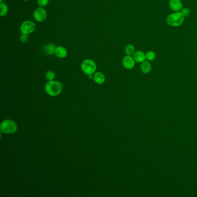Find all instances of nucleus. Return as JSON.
I'll list each match as a JSON object with an SVG mask.
<instances>
[{
	"instance_id": "nucleus-14",
	"label": "nucleus",
	"mask_w": 197,
	"mask_h": 197,
	"mask_svg": "<svg viewBox=\"0 0 197 197\" xmlns=\"http://www.w3.org/2000/svg\"><path fill=\"white\" fill-rule=\"evenodd\" d=\"M0 16L1 17H3L7 15V14L8 12V5L4 2H1L0 4Z\"/></svg>"
},
{
	"instance_id": "nucleus-19",
	"label": "nucleus",
	"mask_w": 197,
	"mask_h": 197,
	"mask_svg": "<svg viewBox=\"0 0 197 197\" xmlns=\"http://www.w3.org/2000/svg\"><path fill=\"white\" fill-rule=\"evenodd\" d=\"M29 36L28 34L21 33V35L20 37V39L21 42L25 43L29 40Z\"/></svg>"
},
{
	"instance_id": "nucleus-5",
	"label": "nucleus",
	"mask_w": 197,
	"mask_h": 197,
	"mask_svg": "<svg viewBox=\"0 0 197 197\" xmlns=\"http://www.w3.org/2000/svg\"><path fill=\"white\" fill-rule=\"evenodd\" d=\"M20 31L23 34H32L36 29V25L31 20H25L20 25Z\"/></svg>"
},
{
	"instance_id": "nucleus-1",
	"label": "nucleus",
	"mask_w": 197,
	"mask_h": 197,
	"mask_svg": "<svg viewBox=\"0 0 197 197\" xmlns=\"http://www.w3.org/2000/svg\"><path fill=\"white\" fill-rule=\"evenodd\" d=\"M63 88V84L57 80L48 81L45 86V92L51 96H59L62 92Z\"/></svg>"
},
{
	"instance_id": "nucleus-17",
	"label": "nucleus",
	"mask_w": 197,
	"mask_h": 197,
	"mask_svg": "<svg viewBox=\"0 0 197 197\" xmlns=\"http://www.w3.org/2000/svg\"><path fill=\"white\" fill-rule=\"evenodd\" d=\"M146 58L149 61H153L155 58V53L153 51H149L146 53Z\"/></svg>"
},
{
	"instance_id": "nucleus-8",
	"label": "nucleus",
	"mask_w": 197,
	"mask_h": 197,
	"mask_svg": "<svg viewBox=\"0 0 197 197\" xmlns=\"http://www.w3.org/2000/svg\"><path fill=\"white\" fill-rule=\"evenodd\" d=\"M169 5L174 12H179L183 8V4L181 0H169Z\"/></svg>"
},
{
	"instance_id": "nucleus-20",
	"label": "nucleus",
	"mask_w": 197,
	"mask_h": 197,
	"mask_svg": "<svg viewBox=\"0 0 197 197\" xmlns=\"http://www.w3.org/2000/svg\"><path fill=\"white\" fill-rule=\"evenodd\" d=\"M181 12L182 13V14L184 15L185 17H187L190 15V11L189 8H182V9L181 10Z\"/></svg>"
},
{
	"instance_id": "nucleus-16",
	"label": "nucleus",
	"mask_w": 197,
	"mask_h": 197,
	"mask_svg": "<svg viewBox=\"0 0 197 197\" xmlns=\"http://www.w3.org/2000/svg\"><path fill=\"white\" fill-rule=\"evenodd\" d=\"M55 77H56V74H55V72L52 71H49L47 72L45 74V78L48 81L54 80Z\"/></svg>"
},
{
	"instance_id": "nucleus-21",
	"label": "nucleus",
	"mask_w": 197,
	"mask_h": 197,
	"mask_svg": "<svg viewBox=\"0 0 197 197\" xmlns=\"http://www.w3.org/2000/svg\"><path fill=\"white\" fill-rule=\"evenodd\" d=\"M24 1H29V0H23Z\"/></svg>"
},
{
	"instance_id": "nucleus-3",
	"label": "nucleus",
	"mask_w": 197,
	"mask_h": 197,
	"mask_svg": "<svg viewBox=\"0 0 197 197\" xmlns=\"http://www.w3.org/2000/svg\"><path fill=\"white\" fill-rule=\"evenodd\" d=\"M185 17L180 11L175 12L168 16L167 19V22L169 25L172 27H179L183 23Z\"/></svg>"
},
{
	"instance_id": "nucleus-12",
	"label": "nucleus",
	"mask_w": 197,
	"mask_h": 197,
	"mask_svg": "<svg viewBox=\"0 0 197 197\" xmlns=\"http://www.w3.org/2000/svg\"><path fill=\"white\" fill-rule=\"evenodd\" d=\"M133 57L135 61L137 63H142L145 61L146 59V54L143 53L142 51H135L133 56Z\"/></svg>"
},
{
	"instance_id": "nucleus-22",
	"label": "nucleus",
	"mask_w": 197,
	"mask_h": 197,
	"mask_svg": "<svg viewBox=\"0 0 197 197\" xmlns=\"http://www.w3.org/2000/svg\"><path fill=\"white\" fill-rule=\"evenodd\" d=\"M0 2H2V0H1V1H0Z\"/></svg>"
},
{
	"instance_id": "nucleus-10",
	"label": "nucleus",
	"mask_w": 197,
	"mask_h": 197,
	"mask_svg": "<svg viewBox=\"0 0 197 197\" xmlns=\"http://www.w3.org/2000/svg\"><path fill=\"white\" fill-rule=\"evenodd\" d=\"M93 80L98 84H103L105 81V76L101 72H96L93 75Z\"/></svg>"
},
{
	"instance_id": "nucleus-9",
	"label": "nucleus",
	"mask_w": 197,
	"mask_h": 197,
	"mask_svg": "<svg viewBox=\"0 0 197 197\" xmlns=\"http://www.w3.org/2000/svg\"><path fill=\"white\" fill-rule=\"evenodd\" d=\"M55 55L59 59H64L67 56V50L63 46H57L55 50Z\"/></svg>"
},
{
	"instance_id": "nucleus-4",
	"label": "nucleus",
	"mask_w": 197,
	"mask_h": 197,
	"mask_svg": "<svg viewBox=\"0 0 197 197\" xmlns=\"http://www.w3.org/2000/svg\"><path fill=\"white\" fill-rule=\"evenodd\" d=\"M81 69L85 74L88 76L92 75L96 71V64L91 59L84 60L81 64Z\"/></svg>"
},
{
	"instance_id": "nucleus-15",
	"label": "nucleus",
	"mask_w": 197,
	"mask_h": 197,
	"mask_svg": "<svg viewBox=\"0 0 197 197\" xmlns=\"http://www.w3.org/2000/svg\"><path fill=\"white\" fill-rule=\"evenodd\" d=\"M125 53L127 55L131 56L134 55L135 53V47L132 44H128L125 47Z\"/></svg>"
},
{
	"instance_id": "nucleus-18",
	"label": "nucleus",
	"mask_w": 197,
	"mask_h": 197,
	"mask_svg": "<svg viewBox=\"0 0 197 197\" xmlns=\"http://www.w3.org/2000/svg\"><path fill=\"white\" fill-rule=\"evenodd\" d=\"M49 2V0H37V3L39 7H45Z\"/></svg>"
},
{
	"instance_id": "nucleus-2",
	"label": "nucleus",
	"mask_w": 197,
	"mask_h": 197,
	"mask_svg": "<svg viewBox=\"0 0 197 197\" xmlns=\"http://www.w3.org/2000/svg\"><path fill=\"white\" fill-rule=\"evenodd\" d=\"M17 130L16 123L11 119H6L0 124L1 131L5 134H12Z\"/></svg>"
},
{
	"instance_id": "nucleus-7",
	"label": "nucleus",
	"mask_w": 197,
	"mask_h": 197,
	"mask_svg": "<svg viewBox=\"0 0 197 197\" xmlns=\"http://www.w3.org/2000/svg\"><path fill=\"white\" fill-rule=\"evenodd\" d=\"M135 61L134 57L130 55H126L122 60V64L127 69H132L135 65Z\"/></svg>"
},
{
	"instance_id": "nucleus-13",
	"label": "nucleus",
	"mask_w": 197,
	"mask_h": 197,
	"mask_svg": "<svg viewBox=\"0 0 197 197\" xmlns=\"http://www.w3.org/2000/svg\"><path fill=\"white\" fill-rule=\"evenodd\" d=\"M141 69L143 74H149L151 70V65L150 63L145 61H143L141 64Z\"/></svg>"
},
{
	"instance_id": "nucleus-6",
	"label": "nucleus",
	"mask_w": 197,
	"mask_h": 197,
	"mask_svg": "<svg viewBox=\"0 0 197 197\" xmlns=\"http://www.w3.org/2000/svg\"><path fill=\"white\" fill-rule=\"evenodd\" d=\"M33 17L35 20L37 22L45 21L47 17L46 10L42 7H39L34 11Z\"/></svg>"
},
{
	"instance_id": "nucleus-11",
	"label": "nucleus",
	"mask_w": 197,
	"mask_h": 197,
	"mask_svg": "<svg viewBox=\"0 0 197 197\" xmlns=\"http://www.w3.org/2000/svg\"><path fill=\"white\" fill-rule=\"evenodd\" d=\"M56 48V46L54 43H47V44H46V45L43 46V51L46 55H54Z\"/></svg>"
}]
</instances>
